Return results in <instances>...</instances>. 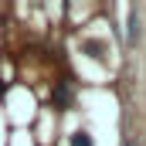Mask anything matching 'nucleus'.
Returning <instances> with one entry per match:
<instances>
[{"instance_id":"1","label":"nucleus","mask_w":146,"mask_h":146,"mask_svg":"<svg viewBox=\"0 0 146 146\" xmlns=\"http://www.w3.org/2000/svg\"><path fill=\"white\" fill-rule=\"evenodd\" d=\"M72 146H92L88 133H75V136H72Z\"/></svg>"},{"instance_id":"2","label":"nucleus","mask_w":146,"mask_h":146,"mask_svg":"<svg viewBox=\"0 0 146 146\" xmlns=\"http://www.w3.org/2000/svg\"><path fill=\"white\" fill-rule=\"evenodd\" d=\"M126 146H129V143H126Z\"/></svg>"}]
</instances>
